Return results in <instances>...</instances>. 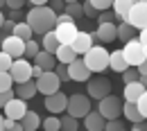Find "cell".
Segmentation results:
<instances>
[{"mask_svg": "<svg viewBox=\"0 0 147 131\" xmlns=\"http://www.w3.org/2000/svg\"><path fill=\"white\" fill-rule=\"evenodd\" d=\"M55 20H57V14L48 7V5H41V7H34L32 11H27V25L34 34H45L55 27Z\"/></svg>", "mask_w": 147, "mask_h": 131, "instance_id": "6da1fadb", "label": "cell"}, {"mask_svg": "<svg viewBox=\"0 0 147 131\" xmlns=\"http://www.w3.org/2000/svg\"><path fill=\"white\" fill-rule=\"evenodd\" d=\"M82 61L86 63V68L91 73H104L109 68V50L102 45H93L86 54L82 56Z\"/></svg>", "mask_w": 147, "mask_h": 131, "instance_id": "7a4b0ae2", "label": "cell"}, {"mask_svg": "<svg viewBox=\"0 0 147 131\" xmlns=\"http://www.w3.org/2000/svg\"><path fill=\"white\" fill-rule=\"evenodd\" d=\"M120 52H122V56H125L127 66H131V68H136V66H140V63H147V45L138 43V38L127 41L125 48H122Z\"/></svg>", "mask_w": 147, "mask_h": 131, "instance_id": "3957f363", "label": "cell"}, {"mask_svg": "<svg viewBox=\"0 0 147 131\" xmlns=\"http://www.w3.org/2000/svg\"><path fill=\"white\" fill-rule=\"evenodd\" d=\"M97 113L104 118V120H115L122 115V99L115 97V95H107L100 99V106H97Z\"/></svg>", "mask_w": 147, "mask_h": 131, "instance_id": "277c9868", "label": "cell"}, {"mask_svg": "<svg viewBox=\"0 0 147 131\" xmlns=\"http://www.w3.org/2000/svg\"><path fill=\"white\" fill-rule=\"evenodd\" d=\"M125 23H129L136 32L138 30H147V2H134L131 9L127 11Z\"/></svg>", "mask_w": 147, "mask_h": 131, "instance_id": "5b68a950", "label": "cell"}, {"mask_svg": "<svg viewBox=\"0 0 147 131\" xmlns=\"http://www.w3.org/2000/svg\"><path fill=\"white\" fill-rule=\"evenodd\" d=\"M66 111L70 118L75 120H79V118H84L86 113L91 111V99L86 97V95H73V97H68V104H66Z\"/></svg>", "mask_w": 147, "mask_h": 131, "instance_id": "8992f818", "label": "cell"}, {"mask_svg": "<svg viewBox=\"0 0 147 131\" xmlns=\"http://www.w3.org/2000/svg\"><path fill=\"white\" fill-rule=\"evenodd\" d=\"M9 77L14 79V84H23V81L32 79V63L27 59H14L11 68H9Z\"/></svg>", "mask_w": 147, "mask_h": 131, "instance_id": "52a82bcc", "label": "cell"}, {"mask_svg": "<svg viewBox=\"0 0 147 131\" xmlns=\"http://www.w3.org/2000/svg\"><path fill=\"white\" fill-rule=\"evenodd\" d=\"M36 81V91L43 95H52L59 91V86H61V81H59V77L55 75V70H48V73H41V77L38 79H34Z\"/></svg>", "mask_w": 147, "mask_h": 131, "instance_id": "ba28073f", "label": "cell"}, {"mask_svg": "<svg viewBox=\"0 0 147 131\" xmlns=\"http://www.w3.org/2000/svg\"><path fill=\"white\" fill-rule=\"evenodd\" d=\"M52 32H55L59 45H70L79 30H77V25H75V20H73V23H57L55 27H52Z\"/></svg>", "mask_w": 147, "mask_h": 131, "instance_id": "9c48e42d", "label": "cell"}, {"mask_svg": "<svg viewBox=\"0 0 147 131\" xmlns=\"http://www.w3.org/2000/svg\"><path fill=\"white\" fill-rule=\"evenodd\" d=\"M2 111H5V118H7V120H16V122H18L20 118L25 115V111H27V102L14 95V97L2 106Z\"/></svg>", "mask_w": 147, "mask_h": 131, "instance_id": "30bf717a", "label": "cell"}, {"mask_svg": "<svg viewBox=\"0 0 147 131\" xmlns=\"http://www.w3.org/2000/svg\"><path fill=\"white\" fill-rule=\"evenodd\" d=\"M66 70H68V79H73V81H88L91 79V70L86 68V63L79 56L66 66Z\"/></svg>", "mask_w": 147, "mask_h": 131, "instance_id": "8fae6325", "label": "cell"}, {"mask_svg": "<svg viewBox=\"0 0 147 131\" xmlns=\"http://www.w3.org/2000/svg\"><path fill=\"white\" fill-rule=\"evenodd\" d=\"M2 52L11 56V59H23V52H25V41H20L18 36L9 34V36L2 38Z\"/></svg>", "mask_w": 147, "mask_h": 131, "instance_id": "7c38bea8", "label": "cell"}, {"mask_svg": "<svg viewBox=\"0 0 147 131\" xmlns=\"http://www.w3.org/2000/svg\"><path fill=\"white\" fill-rule=\"evenodd\" d=\"M93 45H95V41H93L91 32H77V36H75L73 43H70V48L75 50V54H77V56H84Z\"/></svg>", "mask_w": 147, "mask_h": 131, "instance_id": "4fadbf2b", "label": "cell"}, {"mask_svg": "<svg viewBox=\"0 0 147 131\" xmlns=\"http://www.w3.org/2000/svg\"><path fill=\"white\" fill-rule=\"evenodd\" d=\"M45 109L52 113V115H57V113L66 111V104H68V95H63L61 91H57V93L52 95H45Z\"/></svg>", "mask_w": 147, "mask_h": 131, "instance_id": "5bb4252c", "label": "cell"}, {"mask_svg": "<svg viewBox=\"0 0 147 131\" xmlns=\"http://www.w3.org/2000/svg\"><path fill=\"white\" fill-rule=\"evenodd\" d=\"M107 95H111V81H107V79H91V84H88V97L100 102Z\"/></svg>", "mask_w": 147, "mask_h": 131, "instance_id": "9a60e30c", "label": "cell"}, {"mask_svg": "<svg viewBox=\"0 0 147 131\" xmlns=\"http://www.w3.org/2000/svg\"><path fill=\"white\" fill-rule=\"evenodd\" d=\"M91 36L95 43H111V41H115V25L113 23H102V25H97V30Z\"/></svg>", "mask_w": 147, "mask_h": 131, "instance_id": "2e32d148", "label": "cell"}, {"mask_svg": "<svg viewBox=\"0 0 147 131\" xmlns=\"http://www.w3.org/2000/svg\"><path fill=\"white\" fill-rule=\"evenodd\" d=\"M34 66H38L43 73H48V70H55L57 59H55V54H50V52H45V50H38L36 56H34Z\"/></svg>", "mask_w": 147, "mask_h": 131, "instance_id": "e0dca14e", "label": "cell"}, {"mask_svg": "<svg viewBox=\"0 0 147 131\" xmlns=\"http://www.w3.org/2000/svg\"><path fill=\"white\" fill-rule=\"evenodd\" d=\"M104 124H107V120L97 111H88L84 115V127H86V131H102Z\"/></svg>", "mask_w": 147, "mask_h": 131, "instance_id": "ac0fdd59", "label": "cell"}, {"mask_svg": "<svg viewBox=\"0 0 147 131\" xmlns=\"http://www.w3.org/2000/svg\"><path fill=\"white\" fill-rule=\"evenodd\" d=\"M18 124H20V129L23 131H36L38 127H41V118H38V113L36 111H25V115L18 120Z\"/></svg>", "mask_w": 147, "mask_h": 131, "instance_id": "d6986e66", "label": "cell"}, {"mask_svg": "<svg viewBox=\"0 0 147 131\" xmlns=\"http://www.w3.org/2000/svg\"><path fill=\"white\" fill-rule=\"evenodd\" d=\"M14 95L16 97H20V99H32L34 95H36V81L34 79H27V81H23V84H18L16 86V91H14Z\"/></svg>", "mask_w": 147, "mask_h": 131, "instance_id": "ffe728a7", "label": "cell"}, {"mask_svg": "<svg viewBox=\"0 0 147 131\" xmlns=\"http://www.w3.org/2000/svg\"><path fill=\"white\" fill-rule=\"evenodd\" d=\"M125 99H127L129 104H134L140 95H145V84H140V81H131V84H125Z\"/></svg>", "mask_w": 147, "mask_h": 131, "instance_id": "44dd1931", "label": "cell"}, {"mask_svg": "<svg viewBox=\"0 0 147 131\" xmlns=\"http://www.w3.org/2000/svg\"><path fill=\"white\" fill-rule=\"evenodd\" d=\"M55 59H57V63L68 66L70 61L77 59V54H75V50L70 48V45H59V48H57V52H55Z\"/></svg>", "mask_w": 147, "mask_h": 131, "instance_id": "7402d4cb", "label": "cell"}, {"mask_svg": "<svg viewBox=\"0 0 147 131\" xmlns=\"http://www.w3.org/2000/svg\"><path fill=\"white\" fill-rule=\"evenodd\" d=\"M131 0H113V5H111V9H113V14H115V18L120 20V23H125L127 18V11L131 9Z\"/></svg>", "mask_w": 147, "mask_h": 131, "instance_id": "603a6c76", "label": "cell"}, {"mask_svg": "<svg viewBox=\"0 0 147 131\" xmlns=\"http://www.w3.org/2000/svg\"><path fill=\"white\" fill-rule=\"evenodd\" d=\"M109 68H111V70H115V73H125V70L129 68L120 50H115V52H111V54H109Z\"/></svg>", "mask_w": 147, "mask_h": 131, "instance_id": "cb8c5ba5", "label": "cell"}, {"mask_svg": "<svg viewBox=\"0 0 147 131\" xmlns=\"http://www.w3.org/2000/svg\"><path fill=\"white\" fill-rule=\"evenodd\" d=\"M136 30L129 25V23H120V25H115V38H120L122 43H127V41H131V38H136Z\"/></svg>", "mask_w": 147, "mask_h": 131, "instance_id": "d4e9b609", "label": "cell"}, {"mask_svg": "<svg viewBox=\"0 0 147 131\" xmlns=\"http://www.w3.org/2000/svg\"><path fill=\"white\" fill-rule=\"evenodd\" d=\"M11 34H14V36H18L20 41H30V38L34 36V32L30 30V25H27V23H16V25H14V30H11Z\"/></svg>", "mask_w": 147, "mask_h": 131, "instance_id": "484cf974", "label": "cell"}, {"mask_svg": "<svg viewBox=\"0 0 147 131\" xmlns=\"http://www.w3.org/2000/svg\"><path fill=\"white\" fill-rule=\"evenodd\" d=\"M57 48H59V41H57L55 32H52V30H50V32H45V34H43V50H45V52H50V54H55Z\"/></svg>", "mask_w": 147, "mask_h": 131, "instance_id": "4316f807", "label": "cell"}, {"mask_svg": "<svg viewBox=\"0 0 147 131\" xmlns=\"http://www.w3.org/2000/svg\"><path fill=\"white\" fill-rule=\"evenodd\" d=\"M122 113H125V118H127L131 124H134V122H143V120H145L140 113L136 111V106H134V104H129V102H125V104H122Z\"/></svg>", "mask_w": 147, "mask_h": 131, "instance_id": "83f0119b", "label": "cell"}, {"mask_svg": "<svg viewBox=\"0 0 147 131\" xmlns=\"http://www.w3.org/2000/svg\"><path fill=\"white\" fill-rule=\"evenodd\" d=\"M79 127V122L70 118V115H63V118H59V131H77Z\"/></svg>", "mask_w": 147, "mask_h": 131, "instance_id": "f1b7e54d", "label": "cell"}, {"mask_svg": "<svg viewBox=\"0 0 147 131\" xmlns=\"http://www.w3.org/2000/svg\"><path fill=\"white\" fill-rule=\"evenodd\" d=\"M63 14H68L73 20H77V18H82V16H84V11H82V5H79V2H70V5H66V7H63Z\"/></svg>", "mask_w": 147, "mask_h": 131, "instance_id": "f546056e", "label": "cell"}, {"mask_svg": "<svg viewBox=\"0 0 147 131\" xmlns=\"http://www.w3.org/2000/svg\"><path fill=\"white\" fill-rule=\"evenodd\" d=\"M38 52V43L34 38H30V41H25V52H23V59H34Z\"/></svg>", "mask_w": 147, "mask_h": 131, "instance_id": "4dcf8cb0", "label": "cell"}, {"mask_svg": "<svg viewBox=\"0 0 147 131\" xmlns=\"http://www.w3.org/2000/svg\"><path fill=\"white\" fill-rule=\"evenodd\" d=\"M41 124H43L45 131H59V118H57V115H50V118H45Z\"/></svg>", "mask_w": 147, "mask_h": 131, "instance_id": "1f68e13d", "label": "cell"}, {"mask_svg": "<svg viewBox=\"0 0 147 131\" xmlns=\"http://www.w3.org/2000/svg\"><path fill=\"white\" fill-rule=\"evenodd\" d=\"M120 75H122V81H125V84H131V81H138V70H136V68H131V66H129L127 70H125V73H120Z\"/></svg>", "mask_w": 147, "mask_h": 131, "instance_id": "d6a6232c", "label": "cell"}, {"mask_svg": "<svg viewBox=\"0 0 147 131\" xmlns=\"http://www.w3.org/2000/svg\"><path fill=\"white\" fill-rule=\"evenodd\" d=\"M102 131H125V122L122 120H107V124H104V129Z\"/></svg>", "mask_w": 147, "mask_h": 131, "instance_id": "836d02e7", "label": "cell"}, {"mask_svg": "<svg viewBox=\"0 0 147 131\" xmlns=\"http://www.w3.org/2000/svg\"><path fill=\"white\" fill-rule=\"evenodd\" d=\"M134 106H136V111L140 113L143 118H147V93H145V95H140V97L134 102Z\"/></svg>", "mask_w": 147, "mask_h": 131, "instance_id": "e575fe53", "label": "cell"}, {"mask_svg": "<svg viewBox=\"0 0 147 131\" xmlns=\"http://www.w3.org/2000/svg\"><path fill=\"white\" fill-rule=\"evenodd\" d=\"M11 56L7 54V52H2L0 50V73H9V68H11Z\"/></svg>", "mask_w": 147, "mask_h": 131, "instance_id": "d590c367", "label": "cell"}, {"mask_svg": "<svg viewBox=\"0 0 147 131\" xmlns=\"http://www.w3.org/2000/svg\"><path fill=\"white\" fill-rule=\"evenodd\" d=\"M14 86V79L9 77V73H0V91H9Z\"/></svg>", "mask_w": 147, "mask_h": 131, "instance_id": "8d00e7d4", "label": "cell"}, {"mask_svg": "<svg viewBox=\"0 0 147 131\" xmlns=\"http://www.w3.org/2000/svg\"><path fill=\"white\" fill-rule=\"evenodd\" d=\"M88 2L97 11H107V9H111V5H113V0H88Z\"/></svg>", "mask_w": 147, "mask_h": 131, "instance_id": "74e56055", "label": "cell"}, {"mask_svg": "<svg viewBox=\"0 0 147 131\" xmlns=\"http://www.w3.org/2000/svg\"><path fill=\"white\" fill-rule=\"evenodd\" d=\"M55 75L59 77V81H61V84H63V81H70V79H68V70H66V66H63V63H57V66H55Z\"/></svg>", "mask_w": 147, "mask_h": 131, "instance_id": "f35d334b", "label": "cell"}, {"mask_svg": "<svg viewBox=\"0 0 147 131\" xmlns=\"http://www.w3.org/2000/svg\"><path fill=\"white\" fill-rule=\"evenodd\" d=\"M82 11H84V16H88V18H97V14H100V11H97V9L93 7L91 2H88V0H86V2L82 5Z\"/></svg>", "mask_w": 147, "mask_h": 131, "instance_id": "ab89813d", "label": "cell"}, {"mask_svg": "<svg viewBox=\"0 0 147 131\" xmlns=\"http://www.w3.org/2000/svg\"><path fill=\"white\" fill-rule=\"evenodd\" d=\"M115 20V14L113 11H100L97 14V25H102V23H113Z\"/></svg>", "mask_w": 147, "mask_h": 131, "instance_id": "60d3db41", "label": "cell"}, {"mask_svg": "<svg viewBox=\"0 0 147 131\" xmlns=\"http://www.w3.org/2000/svg\"><path fill=\"white\" fill-rule=\"evenodd\" d=\"M16 129H20V124L16 122V120H2V131H16Z\"/></svg>", "mask_w": 147, "mask_h": 131, "instance_id": "b9f144b4", "label": "cell"}, {"mask_svg": "<svg viewBox=\"0 0 147 131\" xmlns=\"http://www.w3.org/2000/svg\"><path fill=\"white\" fill-rule=\"evenodd\" d=\"M11 97H14V88H9V91H0V109H2Z\"/></svg>", "mask_w": 147, "mask_h": 131, "instance_id": "7bdbcfd3", "label": "cell"}, {"mask_svg": "<svg viewBox=\"0 0 147 131\" xmlns=\"http://www.w3.org/2000/svg\"><path fill=\"white\" fill-rule=\"evenodd\" d=\"M5 5H7L9 9H14V11H18L20 7L25 5V0H5Z\"/></svg>", "mask_w": 147, "mask_h": 131, "instance_id": "ee69618b", "label": "cell"}, {"mask_svg": "<svg viewBox=\"0 0 147 131\" xmlns=\"http://www.w3.org/2000/svg\"><path fill=\"white\" fill-rule=\"evenodd\" d=\"M63 7H66V2H63V0H52V7H50V9H52L55 14H61V11H63Z\"/></svg>", "mask_w": 147, "mask_h": 131, "instance_id": "f6af8a7d", "label": "cell"}, {"mask_svg": "<svg viewBox=\"0 0 147 131\" xmlns=\"http://www.w3.org/2000/svg\"><path fill=\"white\" fill-rule=\"evenodd\" d=\"M14 25H16L14 20H7V18H5V23H2V27H0V30H2V32H7V36H9V34H11V30H14Z\"/></svg>", "mask_w": 147, "mask_h": 131, "instance_id": "bcb514c9", "label": "cell"}, {"mask_svg": "<svg viewBox=\"0 0 147 131\" xmlns=\"http://www.w3.org/2000/svg\"><path fill=\"white\" fill-rule=\"evenodd\" d=\"M138 43L147 45V32H145V30H138Z\"/></svg>", "mask_w": 147, "mask_h": 131, "instance_id": "7dc6e473", "label": "cell"}, {"mask_svg": "<svg viewBox=\"0 0 147 131\" xmlns=\"http://www.w3.org/2000/svg\"><path fill=\"white\" fill-rule=\"evenodd\" d=\"M41 73H43V70H41L38 66H32V79H38V77H41Z\"/></svg>", "mask_w": 147, "mask_h": 131, "instance_id": "c3c4849f", "label": "cell"}, {"mask_svg": "<svg viewBox=\"0 0 147 131\" xmlns=\"http://www.w3.org/2000/svg\"><path fill=\"white\" fill-rule=\"evenodd\" d=\"M30 2H32V5H34V7H41V5H48V2H50V0H30Z\"/></svg>", "mask_w": 147, "mask_h": 131, "instance_id": "681fc988", "label": "cell"}, {"mask_svg": "<svg viewBox=\"0 0 147 131\" xmlns=\"http://www.w3.org/2000/svg\"><path fill=\"white\" fill-rule=\"evenodd\" d=\"M2 23H5V16H2V11H0V27H2Z\"/></svg>", "mask_w": 147, "mask_h": 131, "instance_id": "f907efd6", "label": "cell"}, {"mask_svg": "<svg viewBox=\"0 0 147 131\" xmlns=\"http://www.w3.org/2000/svg\"><path fill=\"white\" fill-rule=\"evenodd\" d=\"M63 2H66V5H70V2H79V0H63Z\"/></svg>", "mask_w": 147, "mask_h": 131, "instance_id": "816d5d0a", "label": "cell"}, {"mask_svg": "<svg viewBox=\"0 0 147 131\" xmlns=\"http://www.w3.org/2000/svg\"><path fill=\"white\" fill-rule=\"evenodd\" d=\"M2 120H5V115H0V131H2Z\"/></svg>", "mask_w": 147, "mask_h": 131, "instance_id": "f5cc1de1", "label": "cell"}, {"mask_svg": "<svg viewBox=\"0 0 147 131\" xmlns=\"http://www.w3.org/2000/svg\"><path fill=\"white\" fill-rule=\"evenodd\" d=\"M129 131H143V129H136V127H131V129H129Z\"/></svg>", "mask_w": 147, "mask_h": 131, "instance_id": "db71d44e", "label": "cell"}, {"mask_svg": "<svg viewBox=\"0 0 147 131\" xmlns=\"http://www.w3.org/2000/svg\"><path fill=\"white\" fill-rule=\"evenodd\" d=\"M2 7H5V0H0V9H2Z\"/></svg>", "mask_w": 147, "mask_h": 131, "instance_id": "11a10c76", "label": "cell"}, {"mask_svg": "<svg viewBox=\"0 0 147 131\" xmlns=\"http://www.w3.org/2000/svg\"><path fill=\"white\" fill-rule=\"evenodd\" d=\"M131 2H147V0H131Z\"/></svg>", "mask_w": 147, "mask_h": 131, "instance_id": "9f6ffc18", "label": "cell"}, {"mask_svg": "<svg viewBox=\"0 0 147 131\" xmlns=\"http://www.w3.org/2000/svg\"><path fill=\"white\" fill-rule=\"evenodd\" d=\"M16 131H23V129H16Z\"/></svg>", "mask_w": 147, "mask_h": 131, "instance_id": "6f0895ef", "label": "cell"}, {"mask_svg": "<svg viewBox=\"0 0 147 131\" xmlns=\"http://www.w3.org/2000/svg\"><path fill=\"white\" fill-rule=\"evenodd\" d=\"M125 131H127V129H125Z\"/></svg>", "mask_w": 147, "mask_h": 131, "instance_id": "680465c9", "label": "cell"}]
</instances>
